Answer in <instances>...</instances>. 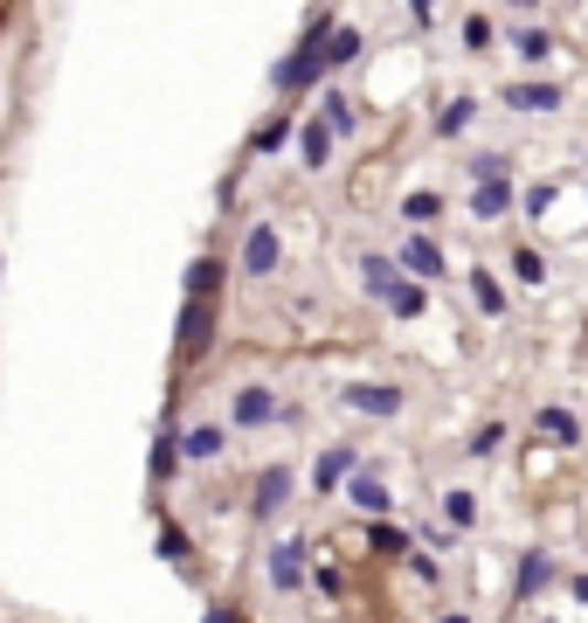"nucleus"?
Returning a JSON list of instances; mask_svg holds the SVG:
<instances>
[{"label":"nucleus","mask_w":588,"mask_h":623,"mask_svg":"<svg viewBox=\"0 0 588 623\" xmlns=\"http://www.w3.org/2000/svg\"><path fill=\"white\" fill-rule=\"evenodd\" d=\"M325 76H332V70H325V49H304V42H298L291 56L270 70V84H277V97H304V91H319Z\"/></svg>","instance_id":"nucleus-1"},{"label":"nucleus","mask_w":588,"mask_h":623,"mask_svg":"<svg viewBox=\"0 0 588 623\" xmlns=\"http://www.w3.org/2000/svg\"><path fill=\"white\" fill-rule=\"evenodd\" d=\"M499 104H505V112H520V118H547V112H560V104H568V91L547 84V76H526V84H505Z\"/></svg>","instance_id":"nucleus-2"},{"label":"nucleus","mask_w":588,"mask_h":623,"mask_svg":"<svg viewBox=\"0 0 588 623\" xmlns=\"http://www.w3.org/2000/svg\"><path fill=\"white\" fill-rule=\"evenodd\" d=\"M332 146H340V133H332L319 112H304V118H298V139H291L298 167H304V173H325V167H332Z\"/></svg>","instance_id":"nucleus-3"},{"label":"nucleus","mask_w":588,"mask_h":623,"mask_svg":"<svg viewBox=\"0 0 588 623\" xmlns=\"http://www.w3.org/2000/svg\"><path fill=\"white\" fill-rule=\"evenodd\" d=\"M277 264H285V236L270 222H249L243 229V277H277Z\"/></svg>","instance_id":"nucleus-4"},{"label":"nucleus","mask_w":588,"mask_h":623,"mask_svg":"<svg viewBox=\"0 0 588 623\" xmlns=\"http://www.w3.org/2000/svg\"><path fill=\"white\" fill-rule=\"evenodd\" d=\"M209 347H215V305L188 298L181 305V340H173V353H181V360H209Z\"/></svg>","instance_id":"nucleus-5"},{"label":"nucleus","mask_w":588,"mask_h":623,"mask_svg":"<svg viewBox=\"0 0 588 623\" xmlns=\"http://www.w3.org/2000/svg\"><path fill=\"white\" fill-rule=\"evenodd\" d=\"M402 271L408 277H423V284H437L450 264H443V243L437 236H423V229H408V243H402Z\"/></svg>","instance_id":"nucleus-6"},{"label":"nucleus","mask_w":588,"mask_h":623,"mask_svg":"<svg viewBox=\"0 0 588 623\" xmlns=\"http://www.w3.org/2000/svg\"><path fill=\"white\" fill-rule=\"evenodd\" d=\"M346 506H353V513H367V519H388V506H395V499H388V485H381V478L367 472V464H361V472L346 478Z\"/></svg>","instance_id":"nucleus-7"},{"label":"nucleus","mask_w":588,"mask_h":623,"mask_svg":"<svg viewBox=\"0 0 588 623\" xmlns=\"http://www.w3.org/2000/svg\"><path fill=\"white\" fill-rule=\"evenodd\" d=\"M285 499H291V472H285V464H270V472H257V492H249V513H257V519H270V513H285Z\"/></svg>","instance_id":"nucleus-8"},{"label":"nucleus","mask_w":588,"mask_h":623,"mask_svg":"<svg viewBox=\"0 0 588 623\" xmlns=\"http://www.w3.org/2000/svg\"><path fill=\"white\" fill-rule=\"evenodd\" d=\"M346 409H361V415H402V388L395 381H361V388H346Z\"/></svg>","instance_id":"nucleus-9"},{"label":"nucleus","mask_w":588,"mask_h":623,"mask_svg":"<svg viewBox=\"0 0 588 623\" xmlns=\"http://www.w3.org/2000/svg\"><path fill=\"white\" fill-rule=\"evenodd\" d=\"M513 201H520L513 180H471V222H499Z\"/></svg>","instance_id":"nucleus-10"},{"label":"nucleus","mask_w":588,"mask_h":623,"mask_svg":"<svg viewBox=\"0 0 588 623\" xmlns=\"http://www.w3.org/2000/svg\"><path fill=\"white\" fill-rule=\"evenodd\" d=\"M402 277H408V271H402V256H361V292H367V298L388 305V292H395Z\"/></svg>","instance_id":"nucleus-11"},{"label":"nucleus","mask_w":588,"mask_h":623,"mask_svg":"<svg viewBox=\"0 0 588 623\" xmlns=\"http://www.w3.org/2000/svg\"><path fill=\"white\" fill-rule=\"evenodd\" d=\"M222 284H228V264H222V256H194V264H188V298L215 305V298H222Z\"/></svg>","instance_id":"nucleus-12"},{"label":"nucleus","mask_w":588,"mask_h":623,"mask_svg":"<svg viewBox=\"0 0 588 623\" xmlns=\"http://www.w3.org/2000/svg\"><path fill=\"white\" fill-rule=\"evenodd\" d=\"M270 582L285 595L304 589V548H298V540H277V548H270Z\"/></svg>","instance_id":"nucleus-13"},{"label":"nucleus","mask_w":588,"mask_h":623,"mask_svg":"<svg viewBox=\"0 0 588 623\" xmlns=\"http://www.w3.org/2000/svg\"><path fill=\"white\" fill-rule=\"evenodd\" d=\"M505 42H513V56H520L526 70H541V63H554V35L541 29V21H533V29H526V21H520V29H513V35H505Z\"/></svg>","instance_id":"nucleus-14"},{"label":"nucleus","mask_w":588,"mask_h":623,"mask_svg":"<svg viewBox=\"0 0 588 623\" xmlns=\"http://www.w3.org/2000/svg\"><path fill=\"white\" fill-rule=\"evenodd\" d=\"M353 464H361V451H353V444H332V451L319 457V472H312V485H319V492H340V485L353 478Z\"/></svg>","instance_id":"nucleus-15"},{"label":"nucleus","mask_w":588,"mask_h":623,"mask_svg":"<svg viewBox=\"0 0 588 623\" xmlns=\"http://www.w3.org/2000/svg\"><path fill=\"white\" fill-rule=\"evenodd\" d=\"M228 409H236V423H243V430L277 423V395H270V388H236V402H228Z\"/></svg>","instance_id":"nucleus-16"},{"label":"nucleus","mask_w":588,"mask_h":623,"mask_svg":"<svg viewBox=\"0 0 588 623\" xmlns=\"http://www.w3.org/2000/svg\"><path fill=\"white\" fill-rule=\"evenodd\" d=\"M285 139H298V112H270V118L257 125V139H249V152L264 160V152H277Z\"/></svg>","instance_id":"nucleus-17"},{"label":"nucleus","mask_w":588,"mask_h":623,"mask_svg":"<svg viewBox=\"0 0 588 623\" xmlns=\"http://www.w3.org/2000/svg\"><path fill=\"white\" fill-rule=\"evenodd\" d=\"M319 118H325L340 139H353V133H361V112H353V97H346V91H325V97H319Z\"/></svg>","instance_id":"nucleus-18"},{"label":"nucleus","mask_w":588,"mask_h":623,"mask_svg":"<svg viewBox=\"0 0 588 623\" xmlns=\"http://www.w3.org/2000/svg\"><path fill=\"white\" fill-rule=\"evenodd\" d=\"M361 56H367V35H361V29H340V35L325 42V70H332V76H340V70H353Z\"/></svg>","instance_id":"nucleus-19"},{"label":"nucleus","mask_w":588,"mask_h":623,"mask_svg":"<svg viewBox=\"0 0 588 623\" xmlns=\"http://www.w3.org/2000/svg\"><path fill=\"white\" fill-rule=\"evenodd\" d=\"M471 118H478V97H443V112H437V139H464V133H471Z\"/></svg>","instance_id":"nucleus-20"},{"label":"nucleus","mask_w":588,"mask_h":623,"mask_svg":"<svg viewBox=\"0 0 588 623\" xmlns=\"http://www.w3.org/2000/svg\"><path fill=\"white\" fill-rule=\"evenodd\" d=\"M423 305H429V284L423 277H402L395 292H388V319H423Z\"/></svg>","instance_id":"nucleus-21"},{"label":"nucleus","mask_w":588,"mask_h":623,"mask_svg":"<svg viewBox=\"0 0 588 623\" xmlns=\"http://www.w3.org/2000/svg\"><path fill=\"white\" fill-rule=\"evenodd\" d=\"M437 215H443V194H437V188H416V194H402V222H408V229H429Z\"/></svg>","instance_id":"nucleus-22"},{"label":"nucleus","mask_w":588,"mask_h":623,"mask_svg":"<svg viewBox=\"0 0 588 623\" xmlns=\"http://www.w3.org/2000/svg\"><path fill=\"white\" fill-rule=\"evenodd\" d=\"M457 42H464V56H484V49L499 42V21H492V14H464V29H457Z\"/></svg>","instance_id":"nucleus-23"},{"label":"nucleus","mask_w":588,"mask_h":623,"mask_svg":"<svg viewBox=\"0 0 588 623\" xmlns=\"http://www.w3.org/2000/svg\"><path fill=\"white\" fill-rule=\"evenodd\" d=\"M181 457H194V464H209V457H222V430H215V423H194V430L181 436Z\"/></svg>","instance_id":"nucleus-24"},{"label":"nucleus","mask_w":588,"mask_h":623,"mask_svg":"<svg viewBox=\"0 0 588 623\" xmlns=\"http://www.w3.org/2000/svg\"><path fill=\"white\" fill-rule=\"evenodd\" d=\"M547 582H554V561H547V555H526V561H520V582H513V589H520V603H526V595H541Z\"/></svg>","instance_id":"nucleus-25"},{"label":"nucleus","mask_w":588,"mask_h":623,"mask_svg":"<svg viewBox=\"0 0 588 623\" xmlns=\"http://www.w3.org/2000/svg\"><path fill=\"white\" fill-rule=\"evenodd\" d=\"M533 423H541V430L554 436V444H581V423H575L568 409H541V415H533Z\"/></svg>","instance_id":"nucleus-26"},{"label":"nucleus","mask_w":588,"mask_h":623,"mask_svg":"<svg viewBox=\"0 0 588 623\" xmlns=\"http://www.w3.org/2000/svg\"><path fill=\"white\" fill-rule=\"evenodd\" d=\"M367 548H374V555H408V534L388 527V519H367Z\"/></svg>","instance_id":"nucleus-27"},{"label":"nucleus","mask_w":588,"mask_h":623,"mask_svg":"<svg viewBox=\"0 0 588 623\" xmlns=\"http://www.w3.org/2000/svg\"><path fill=\"white\" fill-rule=\"evenodd\" d=\"M464 173L471 180H505V173H513V152H471Z\"/></svg>","instance_id":"nucleus-28"},{"label":"nucleus","mask_w":588,"mask_h":623,"mask_svg":"<svg viewBox=\"0 0 588 623\" xmlns=\"http://www.w3.org/2000/svg\"><path fill=\"white\" fill-rule=\"evenodd\" d=\"M471 298H478V312H492V319L505 312V292H499V277H492V271H471Z\"/></svg>","instance_id":"nucleus-29"},{"label":"nucleus","mask_w":588,"mask_h":623,"mask_svg":"<svg viewBox=\"0 0 588 623\" xmlns=\"http://www.w3.org/2000/svg\"><path fill=\"white\" fill-rule=\"evenodd\" d=\"M173 464H181V436L167 430L160 444H152V485H167V478H173Z\"/></svg>","instance_id":"nucleus-30"},{"label":"nucleus","mask_w":588,"mask_h":623,"mask_svg":"<svg viewBox=\"0 0 588 623\" xmlns=\"http://www.w3.org/2000/svg\"><path fill=\"white\" fill-rule=\"evenodd\" d=\"M513 277H520V284H547V256L520 243V250H513Z\"/></svg>","instance_id":"nucleus-31"},{"label":"nucleus","mask_w":588,"mask_h":623,"mask_svg":"<svg viewBox=\"0 0 588 623\" xmlns=\"http://www.w3.org/2000/svg\"><path fill=\"white\" fill-rule=\"evenodd\" d=\"M443 513H450V527H471V519H478V499H471V492H443Z\"/></svg>","instance_id":"nucleus-32"},{"label":"nucleus","mask_w":588,"mask_h":623,"mask_svg":"<svg viewBox=\"0 0 588 623\" xmlns=\"http://www.w3.org/2000/svg\"><path fill=\"white\" fill-rule=\"evenodd\" d=\"M499 444H505V423H484V430L471 436V457H492Z\"/></svg>","instance_id":"nucleus-33"},{"label":"nucleus","mask_w":588,"mask_h":623,"mask_svg":"<svg viewBox=\"0 0 588 623\" xmlns=\"http://www.w3.org/2000/svg\"><path fill=\"white\" fill-rule=\"evenodd\" d=\"M160 555L167 561H188V534L181 527H160Z\"/></svg>","instance_id":"nucleus-34"},{"label":"nucleus","mask_w":588,"mask_h":623,"mask_svg":"<svg viewBox=\"0 0 588 623\" xmlns=\"http://www.w3.org/2000/svg\"><path fill=\"white\" fill-rule=\"evenodd\" d=\"M429 14H437V0H408V21H416V29H429Z\"/></svg>","instance_id":"nucleus-35"},{"label":"nucleus","mask_w":588,"mask_h":623,"mask_svg":"<svg viewBox=\"0 0 588 623\" xmlns=\"http://www.w3.org/2000/svg\"><path fill=\"white\" fill-rule=\"evenodd\" d=\"M201 623H243L236 610H209V616H201Z\"/></svg>","instance_id":"nucleus-36"},{"label":"nucleus","mask_w":588,"mask_h":623,"mask_svg":"<svg viewBox=\"0 0 588 623\" xmlns=\"http://www.w3.org/2000/svg\"><path fill=\"white\" fill-rule=\"evenodd\" d=\"M568 595H575V603H588V576H575V582H568Z\"/></svg>","instance_id":"nucleus-37"},{"label":"nucleus","mask_w":588,"mask_h":623,"mask_svg":"<svg viewBox=\"0 0 588 623\" xmlns=\"http://www.w3.org/2000/svg\"><path fill=\"white\" fill-rule=\"evenodd\" d=\"M513 8H520V14H533V8H547V0H513Z\"/></svg>","instance_id":"nucleus-38"},{"label":"nucleus","mask_w":588,"mask_h":623,"mask_svg":"<svg viewBox=\"0 0 588 623\" xmlns=\"http://www.w3.org/2000/svg\"><path fill=\"white\" fill-rule=\"evenodd\" d=\"M437 623H471V616H437Z\"/></svg>","instance_id":"nucleus-39"}]
</instances>
